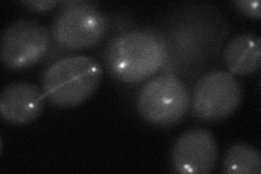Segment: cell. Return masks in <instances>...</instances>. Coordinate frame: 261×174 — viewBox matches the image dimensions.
<instances>
[{"instance_id":"8fae6325","label":"cell","mask_w":261,"mask_h":174,"mask_svg":"<svg viewBox=\"0 0 261 174\" xmlns=\"http://www.w3.org/2000/svg\"><path fill=\"white\" fill-rule=\"evenodd\" d=\"M234 5L242 13L249 16V18L256 20L260 19L261 11L260 3L258 0H239V2H234Z\"/></svg>"},{"instance_id":"277c9868","label":"cell","mask_w":261,"mask_h":174,"mask_svg":"<svg viewBox=\"0 0 261 174\" xmlns=\"http://www.w3.org/2000/svg\"><path fill=\"white\" fill-rule=\"evenodd\" d=\"M192 96L178 78L165 74L142 87L137 96V108L142 117L157 127H171L181 122L189 113Z\"/></svg>"},{"instance_id":"7a4b0ae2","label":"cell","mask_w":261,"mask_h":174,"mask_svg":"<svg viewBox=\"0 0 261 174\" xmlns=\"http://www.w3.org/2000/svg\"><path fill=\"white\" fill-rule=\"evenodd\" d=\"M101 77V65L95 58L69 56L45 71L42 88L47 101L55 107L73 108L86 102L96 92Z\"/></svg>"},{"instance_id":"8992f818","label":"cell","mask_w":261,"mask_h":174,"mask_svg":"<svg viewBox=\"0 0 261 174\" xmlns=\"http://www.w3.org/2000/svg\"><path fill=\"white\" fill-rule=\"evenodd\" d=\"M50 32L35 20H19L8 27L0 39V58L6 68L21 71L36 64L50 45Z\"/></svg>"},{"instance_id":"52a82bcc","label":"cell","mask_w":261,"mask_h":174,"mask_svg":"<svg viewBox=\"0 0 261 174\" xmlns=\"http://www.w3.org/2000/svg\"><path fill=\"white\" fill-rule=\"evenodd\" d=\"M218 145L206 129L196 128L177 137L171 149V164L177 173L206 174L216 168Z\"/></svg>"},{"instance_id":"5b68a950","label":"cell","mask_w":261,"mask_h":174,"mask_svg":"<svg viewBox=\"0 0 261 174\" xmlns=\"http://www.w3.org/2000/svg\"><path fill=\"white\" fill-rule=\"evenodd\" d=\"M242 103V86L232 73L209 72L196 83L192 110L201 121L224 120L238 110Z\"/></svg>"},{"instance_id":"3957f363","label":"cell","mask_w":261,"mask_h":174,"mask_svg":"<svg viewBox=\"0 0 261 174\" xmlns=\"http://www.w3.org/2000/svg\"><path fill=\"white\" fill-rule=\"evenodd\" d=\"M61 6L51 26L57 43L71 51H81L102 40L108 30V20L96 3L70 0L61 3Z\"/></svg>"},{"instance_id":"30bf717a","label":"cell","mask_w":261,"mask_h":174,"mask_svg":"<svg viewBox=\"0 0 261 174\" xmlns=\"http://www.w3.org/2000/svg\"><path fill=\"white\" fill-rule=\"evenodd\" d=\"M222 171L227 174H260L261 155L251 145H232L224 155Z\"/></svg>"},{"instance_id":"ba28073f","label":"cell","mask_w":261,"mask_h":174,"mask_svg":"<svg viewBox=\"0 0 261 174\" xmlns=\"http://www.w3.org/2000/svg\"><path fill=\"white\" fill-rule=\"evenodd\" d=\"M43 88L28 82H18L6 86L0 95L2 118L14 126H24L35 121L45 108Z\"/></svg>"},{"instance_id":"9c48e42d","label":"cell","mask_w":261,"mask_h":174,"mask_svg":"<svg viewBox=\"0 0 261 174\" xmlns=\"http://www.w3.org/2000/svg\"><path fill=\"white\" fill-rule=\"evenodd\" d=\"M223 58L232 74L248 76L260 69L261 39L251 33L236 35L224 49Z\"/></svg>"},{"instance_id":"7c38bea8","label":"cell","mask_w":261,"mask_h":174,"mask_svg":"<svg viewBox=\"0 0 261 174\" xmlns=\"http://www.w3.org/2000/svg\"><path fill=\"white\" fill-rule=\"evenodd\" d=\"M59 4L57 0H51V2H48V0H30V2H22V5L28 7L29 9L33 11H38V12H45L54 9V8Z\"/></svg>"},{"instance_id":"6da1fadb","label":"cell","mask_w":261,"mask_h":174,"mask_svg":"<svg viewBox=\"0 0 261 174\" xmlns=\"http://www.w3.org/2000/svg\"><path fill=\"white\" fill-rule=\"evenodd\" d=\"M167 57V47L159 37L135 30L114 38L106 59L114 78L125 83H140L156 74Z\"/></svg>"}]
</instances>
